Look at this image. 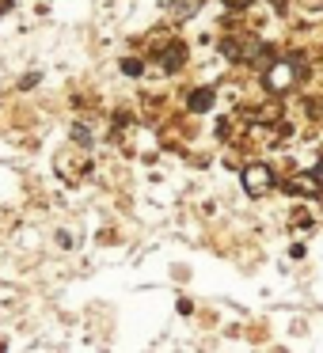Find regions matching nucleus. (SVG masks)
Here are the masks:
<instances>
[{
	"label": "nucleus",
	"instance_id": "obj_1",
	"mask_svg": "<svg viewBox=\"0 0 323 353\" xmlns=\"http://www.w3.org/2000/svg\"><path fill=\"white\" fill-rule=\"evenodd\" d=\"M300 72H304V65H297V69H293V61H277L274 69L266 72V84H270V92H285V88H289L293 80L300 77Z\"/></svg>",
	"mask_w": 323,
	"mask_h": 353
},
{
	"label": "nucleus",
	"instance_id": "obj_2",
	"mask_svg": "<svg viewBox=\"0 0 323 353\" xmlns=\"http://www.w3.org/2000/svg\"><path fill=\"white\" fill-rule=\"evenodd\" d=\"M251 54H262L259 39H251V34H239V39L224 42V57H228V61H247Z\"/></svg>",
	"mask_w": 323,
	"mask_h": 353
},
{
	"label": "nucleus",
	"instance_id": "obj_3",
	"mask_svg": "<svg viewBox=\"0 0 323 353\" xmlns=\"http://www.w3.org/2000/svg\"><path fill=\"white\" fill-rule=\"evenodd\" d=\"M270 183H274V179H270V168H262V163H251V168L244 171V186H247V194H251V198L266 194Z\"/></svg>",
	"mask_w": 323,
	"mask_h": 353
},
{
	"label": "nucleus",
	"instance_id": "obj_4",
	"mask_svg": "<svg viewBox=\"0 0 323 353\" xmlns=\"http://www.w3.org/2000/svg\"><path fill=\"white\" fill-rule=\"evenodd\" d=\"M183 61H186V46H183V42H171V46L164 50V69L179 72V69H183Z\"/></svg>",
	"mask_w": 323,
	"mask_h": 353
},
{
	"label": "nucleus",
	"instance_id": "obj_5",
	"mask_svg": "<svg viewBox=\"0 0 323 353\" xmlns=\"http://www.w3.org/2000/svg\"><path fill=\"white\" fill-rule=\"evenodd\" d=\"M285 186H289V190H297V194H315V190H320V175H315V179H304V175L289 179Z\"/></svg>",
	"mask_w": 323,
	"mask_h": 353
},
{
	"label": "nucleus",
	"instance_id": "obj_6",
	"mask_svg": "<svg viewBox=\"0 0 323 353\" xmlns=\"http://www.w3.org/2000/svg\"><path fill=\"white\" fill-rule=\"evenodd\" d=\"M209 107H213V92H209V88H202V92L190 95V110H209Z\"/></svg>",
	"mask_w": 323,
	"mask_h": 353
},
{
	"label": "nucleus",
	"instance_id": "obj_7",
	"mask_svg": "<svg viewBox=\"0 0 323 353\" xmlns=\"http://www.w3.org/2000/svg\"><path fill=\"white\" fill-rule=\"evenodd\" d=\"M122 69L130 72V77H137V72H141V61H133V57H130V61H122Z\"/></svg>",
	"mask_w": 323,
	"mask_h": 353
},
{
	"label": "nucleus",
	"instance_id": "obj_8",
	"mask_svg": "<svg viewBox=\"0 0 323 353\" xmlns=\"http://www.w3.org/2000/svg\"><path fill=\"white\" fill-rule=\"evenodd\" d=\"M228 8H247V4H255V0H224Z\"/></svg>",
	"mask_w": 323,
	"mask_h": 353
},
{
	"label": "nucleus",
	"instance_id": "obj_9",
	"mask_svg": "<svg viewBox=\"0 0 323 353\" xmlns=\"http://www.w3.org/2000/svg\"><path fill=\"white\" fill-rule=\"evenodd\" d=\"M8 8H12V0H0V16H4Z\"/></svg>",
	"mask_w": 323,
	"mask_h": 353
},
{
	"label": "nucleus",
	"instance_id": "obj_10",
	"mask_svg": "<svg viewBox=\"0 0 323 353\" xmlns=\"http://www.w3.org/2000/svg\"><path fill=\"white\" fill-rule=\"evenodd\" d=\"M320 183H323V163H320Z\"/></svg>",
	"mask_w": 323,
	"mask_h": 353
}]
</instances>
